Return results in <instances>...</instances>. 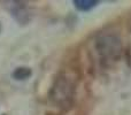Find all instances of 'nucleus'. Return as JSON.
Segmentation results:
<instances>
[{"mask_svg": "<svg viewBox=\"0 0 131 115\" xmlns=\"http://www.w3.org/2000/svg\"><path fill=\"white\" fill-rule=\"evenodd\" d=\"M4 115H6V114H4Z\"/></svg>", "mask_w": 131, "mask_h": 115, "instance_id": "423d86ee", "label": "nucleus"}, {"mask_svg": "<svg viewBox=\"0 0 131 115\" xmlns=\"http://www.w3.org/2000/svg\"><path fill=\"white\" fill-rule=\"evenodd\" d=\"M10 13L12 15L14 16V17L16 18V20L18 21V22H27L28 20H29V12L27 11V7H25V5L23 4V2H10Z\"/></svg>", "mask_w": 131, "mask_h": 115, "instance_id": "7ed1b4c3", "label": "nucleus"}, {"mask_svg": "<svg viewBox=\"0 0 131 115\" xmlns=\"http://www.w3.org/2000/svg\"><path fill=\"white\" fill-rule=\"evenodd\" d=\"M75 91H76V85L74 79L68 75L61 74L55 78L48 97L52 104H54L57 107L69 108L74 101Z\"/></svg>", "mask_w": 131, "mask_h": 115, "instance_id": "f257e3e1", "label": "nucleus"}, {"mask_svg": "<svg viewBox=\"0 0 131 115\" xmlns=\"http://www.w3.org/2000/svg\"><path fill=\"white\" fill-rule=\"evenodd\" d=\"M98 4H99L98 0H74L75 7L81 12L90 11V9L94 8Z\"/></svg>", "mask_w": 131, "mask_h": 115, "instance_id": "39448f33", "label": "nucleus"}, {"mask_svg": "<svg viewBox=\"0 0 131 115\" xmlns=\"http://www.w3.org/2000/svg\"><path fill=\"white\" fill-rule=\"evenodd\" d=\"M121 40L115 35H101L97 40V50L99 54L106 60H112V59L118 57L121 53Z\"/></svg>", "mask_w": 131, "mask_h": 115, "instance_id": "f03ea898", "label": "nucleus"}, {"mask_svg": "<svg viewBox=\"0 0 131 115\" xmlns=\"http://www.w3.org/2000/svg\"><path fill=\"white\" fill-rule=\"evenodd\" d=\"M32 75V70L29 67H18L13 71L12 76L16 81H25Z\"/></svg>", "mask_w": 131, "mask_h": 115, "instance_id": "20e7f679", "label": "nucleus"}]
</instances>
